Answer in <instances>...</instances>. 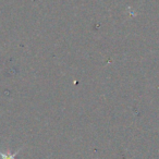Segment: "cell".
<instances>
[{
    "instance_id": "1",
    "label": "cell",
    "mask_w": 159,
    "mask_h": 159,
    "mask_svg": "<svg viewBox=\"0 0 159 159\" xmlns=\"http://www.w3.org/2000/svg\"><path fill=\"white\" fill-rule=\"evenodd\" d=\"M20 150H21V148L19 150H16V152H13V154H9V152L5 154V152H2L1 150H0V157H1L2 159H16V155L19 154Z\"/></svg>"
}]
</instances>
